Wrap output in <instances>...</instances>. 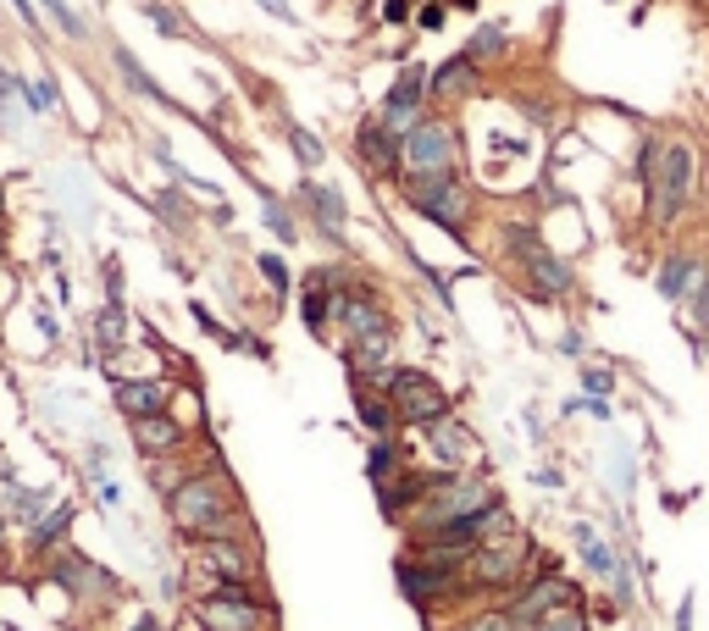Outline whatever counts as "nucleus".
I'll return each instance as SVG.
<instances>
[{"mask_svg": "<svg viewBox=\"0 0 709 631\" xmlns=\"http://www.w3.org/2000/svg\"><path fill=\"white\" fill-rule=\"evenodd\" d=\"M167 521L172 532L183 537H217V532H233V526H244L250 515H244V499H239V482L228 477V465L222 460H205L200 471H194L189 482H183L178 493H167Z\"/></svg>", "mask_w": 709, "mask_h": 631, "instance_id": "1", "label": "nucleus"}, {"mask_svg": "<svg viewBox=\"0 0 709 631\" xmlns=\"http://www.w3.org/2000/svg\"><path fill=\"white\" fill-rule=\"evenodd\" d=\"M637 178H643V194H649V222L671 227L687 211V194H693V150L649 139L637 150Z\"/></svg>", "mask_w": 709, "mask_h": 631, "instance_id": "2", "label": "nucleus"}, {"mask_svg": "<svg viewBox=\"0 0 709 631\" xmlns=\"http://www.w3.org/2000/svg\"><path fill=\"white\" fill-rule=\"evenodd\" d=\"M493 499H505V493L493 488L477 465H471V471H449V477L405 515V532L410 537H427V532H438V526H449V521H460V515L482 510V504H493Z\"/></svg>", "mask_w": 709, "mask_h": 631, "instance_id": "3", "label": "nucleus"}, {"mask_svg": "<svg viewBox=\"0 0 709 631\" xmlns=\"http://www.w3.org/2000/svg\"><path fill=\"white\" fill-rule=\"evenodd\" d=\"M194 620L200 631H272L277 609L255 593V582H211L194 598Z\"/></svg>", "mask_w": 709, "mask_h": 631, "instance_id": "4", "label": "nucleus"}, {"mask_svg": "<svg viewBox=\"0 0 709 631\" xmlns=\"http://www.w3.org/2000/svg\"><path fill=\"white\" fill-rule=\"evenodd\" d=\"M527 560H532V543L527 537H499V543H482L471 548L455 571V587L449 598H466V593H488V587H516L527 576Z\"/></svg>", "mask_w": 709, "mask_h": 631, "instance_id": "5", "label": "nucleus"}, {"mask_svg": "<svg viewBox=\"0 0 709 631\" xmlns=\"http://www.w3.org/2000/svg\"><path fill=\"white\" fill-rule=\"evenodd\" d=\"M388 399H394V416L399 427H433V421L455 416V399H449V388L433 377V371H421V366H394L388 371Z\"/></svg>", "mask_w": 709, "mask_h": 631, "instance_id": "6", "label": "nucleus"}, {"mask_svg": "<svg viewBox=\"0 0 709 631\" xmlns=\"http://www.w3.org/2000/svg\"><path fill=\"white\" fill-rule=\"evenodd\" d=\"M405 205H410L416 216H427L433 227H444V233L466 239L471 189L455 178V172H444V178H405Z\"/></svg>", "mask_w": 709, "mask_h": 631, "instance_id": "7", "label": "nucleus"}, {"mask_svg": "<svg viewBox=\"0 0 709 631\" xmlns=\"http://www.w3.org/2000/svg\"><path fill=\"white\" fill-rule=\"evenodd\" d=\"M194 565L205 571V587L211 582H255V576H261V560H255V543H250V521L233 526V532L200 537V543H194Z\"/></svg>", "mask_w": 709, "mask_h": 631, "instance_id": "8", "label": "nucleus"}, {"mask_svg": "<svg viewBox=\"0 0 709 631\" xmlns=\"http://www.w3.org/2000/svg\"><path fill=\"white\" fill-rule=\"evenodd\" d=\"M577 598H582V587L571 582V576H560V565H554V560H543L538 576L527 571L516 587H510V604L505 609L516 615V626L527 631L532 620H543L549 609H560V604H577Z\"/></svg>", "mask_w": 709, "mask_h": 631, "instance_id": "9", "label": "nucleus"}, {"mask_svg": "<svg viewBox=\"0 0 709 631\" xmlns=\"http://www.w3.org/2000/svg\"><path fill=\"white\" fill-rule=\"evenodd\" d=\"M455 161H460V144L449 122L421 117L405 133V178H444V172H455Z\"/></svg>", "mask_w": 709, "mask_h": 631, "instance_id": "10", "label": "nucleus"}, {"mask_svg": "<svg viewBox=\"0 0 709 631\" xmlns=\"http://www.w3.org/2000/svg\"><path fill=\"white\" fill-rule=\"evenodd\" d=\"M455 571H460V565H444V560H433V554H399V560H394V582H399V593H405L416 609H433L438 598H449Z\"/></svg>", "mask_w": 709, "mask_h": 631, "instance_id": "11", "label": "nucleus"}, {"mask_svg": "<svg viewBox=\"0 0 709 631\" xmlns=\"http://www.w3.org/2000/svg\"><path fill=\"white\" fill-rule=\"evenodd\" d=\"M344 360H349V382L355 388H388V371L399 366V333H372V338H349L344 344Z\"/></svg>", "mask_w": 709, "mask_h": 631, "instance_id": "12", "label": "nucleus"}, {"mask_svg": "<svg viewBox=\"0 0 709 631\" xmlns=\"http://www.w3.org/2000/svg\"><path fill=\"white\" fill-rule=\"evenodd\" d=\"M45 576L61 587V593H73V598H111V593H117V576H106L89 554H78V548H56Z\"/></svg>", "mask_w": 709, "mask_h": 631, "instance_id": "13", "label": "nucleus"}, {"mask_svg": "<svg viewBox=\"0 0 709 631\" xmlns=\"http://www.w3.org/2000/svg\"><path fill=\"white\" fill-rule=\"evenodd\" d=\"M421 106H427V67H416V61H410V67L399 72L394 84H388L377 122H383V128H394L399 139H405V133L421 122Z\"/></svg>", "mask_w": 709, "mask_h": 631, "instance_id": "14", "label": "nucleus"}, {"mask_svg": "<svg viewBox=\"0 0 709 631\" xmlns=\"http://www.w3.org/2000/svg\"><path fill=\"white\" fill-rule=\"evenodd\" d=\"M128 443L139 460H161V454H183L189 443V427L178 421V410H150V416L128 421Z\"/></svg>", "mask_w": 709, "mask_h": 631, "instance_id": "15", "label": "nucleus"}, {"mask_svg": "<svg viewBox=\"0 0 709 631\" xmlns=\"http://www.w3.org/2000/svg\"><path fill=\"white\" fill-rule=\"evenodd\" d=\"M449 471H416V465H405V471H399V477H388L383 488H377V510H383V521H405L410 510H416L421 499H427V493L438 488V482H444Z\"/></svg>", "mask_w": 709, "mask_h": 631, "instance_id": "16", "label": "nucleus"}, {"mask_svg": "<svg viewBox=\"0 0 709 631\" xmlns=\"http://www.w3.org/2000/svg\"><path fill=\"white\" fill-rule=\"evenodd\" d=\"M355 161H361L366 172H377V178H399V167H405V139L372 117V122L355 128Z\"/></svg>", "mask_w": 709, "mask_h": 631, "instance_id": "17", "label": "nucleus"}, {"mask_svg": "<svg viewBox=\"0 0 709 631\" xmlns=\"http://www.w3.org/2000/svg\"><path fill=\"white\" fill-rule=\"evenodd\" d=\"M521 277H527V299L532 305H554V299H565L571 288H577V272L560 261V255H549V244H543L538 255H527V261H516Z\"/></svg>", "mask_w": 709, "mask_h": 631, "instance_id": "18", "label": "nucleus"}, {"mask_svg": "<svg viewBox=\"0 0 709 631\" xmlns=\"http://www.w3.org/2000/svg\"><path fill=\"white\" fill-rule=\"evenodd\" d=\"M421 432H427V454H433L438 471H471V465H477L482 449H477V438H471L455 416L433 421V427H421Z\"/></svg>", "mask_w": 709, "mask_h": 631, "instance_id": "19", "label": "nucleus"}, {"mask_svg": "<svg viewBox=\"0 0 709 631\" xmlns=\"http://www.w3.org/2000/svg\"><path fill=\"white\" fill-rule=\"evenodd\" d=\"M111 410L122 421L150 416V410H172V382L167 377H122L111 382Z\"/></svg>", "mask_w": 709, "mask_h": 631, "instance_id": "20", "label": "nucleus"}, {"mask_svg": "<svg viewBox=\"0 0 709 631\" xmlns=\"http://www.w3.org/2000/svg\"><path fill=\"white\" fill-rule=\"evenodd\" d=\"M333 299H338V272L333 266H316V272H305L300 283V322L311 338H327V327H333Z\"/></svg>", "mask_w": 709, "mask_h": 631, "instance_id": "21", "label": "nucleus"}, {"mask_svg": "<svg viewBox=\"0 0 709 631\" xmlns=\"http://www.w3.org/2000/svg\"><path fill=\"white\" fill-rule=\"evenodd\" d=\"M73 521H78V504L73 499H56L34 526H28V543L23 548H28V554H39V560H50V554L61 548V537L73 532Z\"/></svg>", "mask_w": 709, "mask_h": 631, "instance_id": "22", "label": "nucleus"}, {"mask_svg": "<svg viewBox=\"0 0 709 631\" xmlns=\"http://www.w3.org/2000/svg\"><path fill=\"white\" fill-rule=\"evenodd\" d=\"M300 205L311 211V222L322 227V239H338V233H344L349 205H344V194H338V189H327V183H311V178H305V183H300Z\"/></svg>", "mask_w": 709, "mask_h": 631, "instance_id": "23", "label": "nucleus"}, {"mask_svg": "<svg viewBox=\"0 0 709 631\" xmlns=\"http://www.w3.org/2000/svg\"><path fill=\"white\" fill-rule=\"evenodd\" d=\"M50 504H56V488H28V482H17V477L0 488V515H6L12 526H23V532L50 510Z\"/></svg>", "mask_w": 709, "mask_h": 631, "instance_id": "24", "label": "nucleus"}, {"mask_svg": "<svg viewBox=\"0 0 709 631\" xmlns=\"http://www.w3.org/2000/svg\"><path fill=\"white\" fill-rule=\"evenodd\" d=\"M698 277H704V261H698V255H687V250H676V255H665V261H660L654 288H660L665 299H676V305H687V294L698 288Z\"/></svg>", "mask_w": 709, "mask_h": 631, "instance_id": "25", "label": "nucleus"}, {"mask_svg": "<svg viewBox=\"0 0 709 631\" xmlns=\"http://www.w3.org/2000/svg\"><path fill=\"white\" fill-rule=\"evenodd\" d=\"M128 305L122 299H106V305L89 316V338H95V360H106V355H117L122 344H128Z\"/></svg>", "mask_w": 709, "mask_h": 631, "instance_id": "26", "label": "nucleus"}, {"mask_svg": "<svg viewBox=\"0 0 709 631\" xmlns=\"http://www.w3.org/2000/svg\"><path fill=\"white\" fill-rule=\"evenodd\" d=\"M466 89H477V61H471L466 50H460V56H449L444 67L427 72V95H438V100L466 95Z\"/></svg>", "mask_w": 709, "mask_h": 631, "instance_id": "27", "label": "nucleus"}, {"mask_svg": "<svg viewBox=\"0 0 709 631\" xmlns=\"http://www.w3.org/2000/svg\"><path fill=\"white\" fill-rule=\"evenodd\" d=\"M355 421H361L372 438H394V427H399L394 399H388V393H377V388H355Z\"/></svg>", "mask_w": 709, "mask_h": 631, "instance_id": "28", "label": "nucleus"}, {"mask_svg": "<svg viewBox=\"0 0 709 631\" xmlns=\"http://www.w3.org/2000/svg\"><path fill=\"white\" fill-rule=\"evenodd\" d=\"M571 537H577V554H582V565H588L593 576H604V582H610L615 560H621V548H615V543H604V537L593 532L588 521H577V526H571Z\"/></svg>", "mask_w": 709, "mask_h": 631, "instance_id": "29", "label": "nucleus"}, {"mask_svg": "<svg viewBox=\"0 0 709 631\" xmlns=\"http://www.w3.org/2000/svg\"><path fill=\"white\" fill-rule=\"evenodd\" d=\"M200 465H189L183 454H161V460H145V477H150V488H156V499H167V493H178L183 482L194 477Z\"/></svg>", "mask_w": 709, "mask_h": 631, "instance_id": "30", "label": "nucleus"}, {"mask_svg": "<svg viewBox=\"0 0 709 631\" xmlns=\"http://www.w3.org/2000/svg\"><path fill=\"white\" fill-rule=\"evenodd\" d=\"M111 61H117V72H122V78H128V89H139V95H145V100H161V106H167V89H161V84H156V78H150L145 67H139V56H133L128 45H117V50H111Z\"/></svg>", "mask_w": 709, "mask_h": 631, "instance_id": "31", "label": "nucleus"}, {"mask_svg": "<svg viewBox=\"0 0 709 631\" xmlns=\"http://www.w3.org/2000/svg\"><path fill=\"white\" fill-rule=\"evenodd\" d=\"M399 471H405V454L394 449V438H372V449H366V477H372V488H383Z\"/></svg>", "mask_w": 709, "mask_h": 631, "instance_id": "32", "label": "nucleus"}, {"mask_svg": "<svg viewBox=\"0 0 709 631\" xmlns=\"http://www.w3.org/2000/svg\"><path fill=\"white\" fill-rule=\"evenodd\" d=\"M17 95H23V106L34 111V117H50V111L61 106V89H56V78H34V84H28V78H17Z\"/></svg>", "mask_w": 709, "mask_h": 631, "instance_id": "33", "label": "nucleus"}, {"mask_svg": "<svg viewBox=\"0 0 709 631\" xmlns=\"http://www.w3.org/2000/svg\"><path fill=\"white\" fill-rule=\"evenodd\" d=\"M261 216H266V227H272V239H277V244H294V239H300V233H294L289 205L277 200V194H266V189H261Z\"/></svg>", "mask_w": 709, "mask_h": 631, "instance_id": "34", "label": "nucleus"}, {"mask_svg": "<svg viewBox=\"0 0 709 631\" xmlns=\"http://www.w3.org/2000/svg\"><path fill=\"white\" fill-rule=\"evenodd\" d=\"M527 631H588V615H582V598L577 604H560V609H549L543 620H532Z\"/></svg>", "mask_w": 709, "mask_h": 631, "instance_id": "35", "label": "nucleus"}, {"mask_svg": "<svg viewBox=\"0 0 709 631\" xmlns=\"http://www.w3.org/2000/svg\"><path fill=\"white\" fill-rule=\"evenodd\" d=\"M289 150H294V161H300V167L305 172H311V167H322V139H316V133L311 128H300V122H289Z\"/></svg>", "mask_w": 709, "mask_h": 631, "instance_id": "36", "label": "nucleus"}, {"mask_svg": "<svg viewBox=\"0 0 709 631\" xmlns=\"http://www.w3.org/2000/svg\"><path fill=\"white\" fill-rule=\"evenodd\" d=\"M34 6H45V17L56 23V34H67V39H84L89 28H84V17L67 6V0H34Z\"/></svg>", "mask_w": 709, "mask_h": 631, "instance_id": "37", "label": "nucleus"}, {"mask_svg": "<svg viewBox=\"0 0 709 631\" xmlns=\"http://www.w3.org/2000/svg\"><path fill=\"white\" fill-rule=\"evenodd\" d=\"M505 250L516 255V261H527V255H538V250H543L538 227H527V222H505Z\"/></svg>", "mask_w": 709, "mask_h": 631, "instance_id": "38", "label": "nucleus"}, {"mask_svg": "<svg viewBox=\"0 0 709 631\" xmlns=\"http://www.w3.org/2000/svg\"><path fill=\"white\" fill-rule=\"evenodd\" d=\"M460 631H521V626H516V615L499 604V609H477V615H466V620H460Z\"/></svg>", "mask_w": 709, "mask_h": 631, "instance_id": "39", "label": "nucleus"}, {"mask_svg": "<svg viewBox=\"0 0 709 631\" xmlns=\"http://www.w3.org/2000/svg\"><path fill=\"white\" fill-rule=\"evenodd\" d=\"M145 17L156 23V34H167V39H189V23H183L172 6H161V0H145Z\"/></svg>", "mask_w": 709, "mask_h": 631, "instance_id": "40", "label": "nucleus"}, {"mask_svg": "<svg viewBox=\"0 0 709 631\" xmlns=\"http://www.w3.org/2000/svg\"><path fill=\"white\" fill-rule=\"evenodd\" d=\"M261 277H266V288H272V294H294V272H289V261H283V255H261Z\"/></svg>", "mask_w": 709, "mask_h": 631, "instance_id": "41", "label": "nucleus"}, {"mask_svg": "<svg viewBox=\"0 0 709 631\" xmlns=\"http://www.w3.org/2000/svg\"><path fill=\"white\" fill-rule=\"evenodd\" d=\"M499 45H505V23H488V28H477V39L466 45V56H471V61H482V56H493Z\"/></svg>", "mask_w": 709, "mask_h": 631, "instance_id": "42", "label": "nucleus"}, {"mask_svg": "<svg viewBox=\"0 0 709 631\" xmlns=\"http://www.w3.org/2000/svg\"><path fill=\"white\" fill-rule=\"evenodd\" d=\"M687 310H693V327H698V333H709V266H704V277H698V288L687 294Z\"/></svg>", "mask_w": 709, "mask_h": 631, "instance_id": "43", "label": "nucleus"}, {"mask_svg": "<svg viewBox=\"0 0 709 631\" xmlns=\"http://www.w3.org/2000/svg\"><path fill=\"white\" fill-rule=\"evenodd\" d=\"M34 327H39L45 344H61V322H56V310H50L45 299H34Z\"/></svg>", "mask_w": 709, "mask_h": 631, "instance_id": "44", "label": "nucleus"}, {"mask_svg": "<svg viewBox=\"0 0 709 631\" xmlns=\"http://www.w3.org/2000/svg\"><path fill=\"white\" fill-rule=\"evenodd\" d=\"M100 283H106V299H122V261H117V255L100 261ZM122 305H128V299H122Z\"/></svg>", "mask_w": 709, "mask_h": 631, "instance_id": "45", "label": "nucleus"}, {"mask_svg": "<svg viewBox=\"0 0 709 631\" xmlns=\"http://www.w3.org/2000/svg\"><path fill=\"white\" fill-rule=\"evenodd\" d=\"M84 471H89V482H106V471H111V449H106V443H95V449L84 454Z\"/></svg>", "mask_w": 709, "mask_h": 631, "instance_id": "46", "label": "nucleus"}, {"mask_svg": "<svg viewBox=\"0 0 709 631\" xmlns=\"http://www.w3.org/2000/svg\"><path fill=\"white\" fill-rule=\"evenodd\" d=\"M582 388H588V393H599V399H610L615 377H610V371H604V366H588V371H582Z\"/></svg>", "mask_w": 709, "mask_h": 631, "instance_id": "47", "label": "nucleus"}, {"mask_svg": "<svg viewBox=\"0 0 709 631\" xmlns=\"http://www.w3.org/2000/svg\"><path fill=\"white\" fill-rule=\"evenodd\" d=\"M444 6H438V0H427V6H421V17H416V28H421V34H438V28H444Z\"/></svg>", "mask_w": 709, "mask_h": 631, "instance_id": "48", "label": "nucleus"}, {"mask_svg": "<svg viewBox=\"0 0 709 631\" xmlns=\"http://www.w3.org/2000/svg\"><path fill=\"white\" fill-rule=\"evenodd\" d=\"M95 499H100V510H106V515H111V510H122V488H117L111 477H106V482H95Z\"/></svg>", "mask_w": 709, "mask_h": 631, "instance_id": "49", "label": "nucleus"}, {"mask_svg": "<svg viewBox=\"0 0 709 631\" xmlns=\"http://www.w3.org/2000/svg\"><path fill=\"white\" fill-rule=\"evenodd\" d=\"M383 23H388V28L410 23V0H383Z\"/></svg>", "mask_w": 709, "mask_h": 631, "instance_id": "50", "label": "nucleus"}, {"mask_svg": "<svg viewBox=\"0 0 709 631\" xmlns=\"http://www.w3.org/2000/svg\"><path fill=\"white\" fill-rule=\"evenodd\" d=\"M255 6H266V12H272V17H283V23L294 17V6H289V0H255Z\"/></svg>", "mask_w": 709, "mask_h": 631, "instance_id": "51", "label": "nucleus"}, {"mask_svg": "<svg viewBox=\"0 0 709 631\" xmlns=\"http://www.w3.org/2000/svg\"><path fill=\"white\" fill-rule=\"evenodd\" d=\"M676 631H693V598H682V609H676Z\"/></svg>", "mask_w": 709, "mask_h": 631, "instance_id": "52", "label": "nucleus"}, {"mask_svg": "<svg viewBox=\"0 0 709 631\" xmlns=\"http://www.w3.org/2000/svg\"><path fill=\"white\" fill-rule=\"evenodd\" d=\"M12 6H17V17H23L28 28H39V12H34V0H12Z\"/></svg>", "mask_w": 709, "mask_h": 631, "instance_id": "53", "label": "nucleus"}, {"mask_svg": "<svg viewBox=\"0 0 709 631\" xmlns=\"http://www.w3.org/2000/svg\"><path fill=\"white\" fill-rule=\"evenodd\" d=\"M560 355H582V333H560Z\"/></svg>", "mask_w": 709, "mask_h": 631, "instance_id": "54", "label": "nucleus"}, {"mask_svg": "<svg viewBox=\"0 0 709 631\" xmlns=\"http://www.w3.org/2000/svg\"><path fill=\"white\" fill-rule=\"evenodd\" d=\"M128 631H161V620H156V615H139V620H133Z\"/></svg>", "mask_w": 709, "mask_h": 631, "instance_id": "55", "label": "nucleus"}, {"mask_svg": "<svg viewBox=\"0 0 709 631\" xmlns=\"http://www.w3.org/2000/svg\"><path fill=\"white\" fill-rule=\"evenodd\" d=\"M6 526H12V521H6V515H0V543H6Z\"/></svg>", "mask_w": 709, "mask_h": 631, "instance_id": "56", "label": "nucleus"}, {"mask_svg": "<svg viewBox=\"0 0 709 631\" xmlns=\"http://www.w3.org/2000/svg\"><path fill=\"white\" fill-rule=\"evenodd\" d=\"M0 211H6V194H0Z\"/></svg>", "mask_w": 709, "mask_h": 631, "instance_id": "57", "label": "nucleus"}, {"mask_svg": "<svg viewBox=\"0 0 709 631\" xmlns=\"http://www.w3.org/2000/svg\"><path fill=\"white\" fill-rule=\"evenodd\" d=\"M0 277H6V272H0Z\"/></svg>", "mask_w": 709, "mask_h": 631, "instance_id": "58", "label": "nucleus"}, {"mask_svg": "<svg viewBox=\"0 0 709 631\" xmlns=\"http://www.w3.org/2000/svg\"><path fill=\"white\" fill-rule=\"evenodd\" d=\"M610 6H615V0H610Z\"/></svg>", "mask_w": 709, "mask_h": 631, "instance_id": "59", "label": "nucleus"}]
</instances>
